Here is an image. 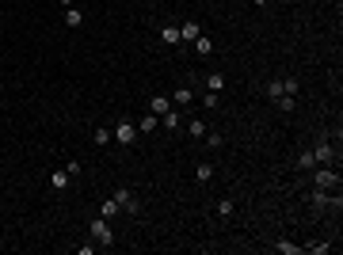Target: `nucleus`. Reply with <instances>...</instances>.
I'll return each mask as SVG.
<instances>
[{
	"mask_svg": "<svg viewBox=\"0 0 343 255\" xmlns=\"http://www.w3.org/2000/svg\"><path fill=\"white\" fill-rule=\"evenodd\" d=\"M111 137L122 145V149H130V145H137V137H141V134H137V122L134 118H122L119 126L111 130Z\"/></svg>",
	"mask_w": 343,
	"mask_h": 255,
	"instance_id": "1",
	"label": "nucleus"
},
{
	"mask_svg": "<svg viewBox=\"0 0 343 255\" xmlns=\"http://www.w3.org/2000/svg\"><path fill=\"white\" fill-rule=\"evenodd\" d=\"M335 183H339V171H335L332 164H324V168H317V175H313V187L335 190Z\"/></svg>",
	"mask_w": 343,
	"mask_h": 255,
	"instance_id": "2",
	"label": "nucleus"
},
{
	"mask_svg": "<svg viewBox=\"0 0 343 255\" xmlns=\"http://www.w3.org/2000/svg\"><path fill=\"white\" fill-rule=\"evenodd\" d=\"M313 156H317V164H339V153H335V145L328 141V137H320V141H317Z\"/></svg>",
	"mask_w": 343,
	"mask_h": 255,
	"instance_id": "3",
	"label": "nucleus"
},
{
	"mask_svg": "<svg viewBox=\"0 0 343 255\" xmlns=\"http://www.w3.org/2000/svg\"><path fill=\"white\" fill-rule=\"evenodd\" d=\"M92 240H99V247H107V244L115 240L111 221H107V217H95V221H92Z\"/></svg>",
	"mask_w": 343,
	"mask_h": 255,
	"instance_id": "4",
	"label": "nucleus"
},
{
	"mask_svg": "<svg viewBox=\"0 0 343 255\" xmlns=\"http://www.w3.org/2000/svg\"><path fill=\"white\" fill-rule=\"evenodd\" d=\"M111 198H115V202H119V206H122L126 213H137V210H141V202L134 198V190H130V187H119V190H115Z\"/></svg>",
	"mask_w": 343,
	"mask_h": 255,
	"instance_id": "5",
	"label": "nucleus"
},
{
	"mask_svg": "<svg viewBox=\"0 0 343 255\" xmlns=\"http://www.w3.org/2000/svg\"><path fill=\"white\" fill-rule=\"evenodd\" d=\"M313 206H317V210H324V206H335V210H339V195H332V190L317 187V190H313Z\"/></svg>",
	"mask_w": 343,
	"mask_h": 255,
	"instance_id": "6",
	"label": "nucleus"
},
{
	"mask_svg": "<svg viewBox=\"0 0 343 255\" xmlns=\"http://www.w3.org/2000/svg\"><path fill=\"white\" fill-rule=\"evenodd\" d=\"M160 126L164 130H180L183 126V111H180V107H168V111L160 114Z\"/></svg>",
	"mask_w": 343,
	"mask_h": 255,
	"instance_id": "7",
	"label": "nucleus"
},
{
	"mask_svg": "<svg viewBox=\"0 0 343 255\" xmlns=\"http://www.w3.org/2000/svg\"><path fill=\"white\" fill-rule=\"evenodd\" d=\"M198 34H202V23H198V19H187V23L180 27V42H195Z\"/></svg>",
	"mask_w": 343,
	"mask_h": 255,
	"instance_id": "8",
	"label": "nucleus"
},
{
	"mask_svg": "<svg viewBox=\"0 0 343 255\" xmlns=\"http://www.w3.org/2000/svg\"><path fill=\"white\" fill-rule=\"evenodd\" d=\"M160 42L180 46V23H164V27H160Z\"/></svg>",
	"mask_w": 343,
	"mask_h": 255,
	"instance_id": "9",
	"label": "nucleus"
},
{
	"mask_svg": "<svg viewBox=\"0 0 343 255\" xmlns=\"http://www.w3.org/2000/svg\"><path fill=\"white\" fill-rule=\"evenodd\" d=\"M195 53L198 57H210V53H214V38H210V34H198L195 38Z\"/></svg>",
	"mask_w": 343,
	"mask_h": 255,
	"instance_id": "10",
	"label": "nucleus"
},
{
	"mask_svg": "<svg viewBox=\"0 0 343 255\" xmlns=\"http://www.w3.org/2000/svg\"><path fill=\"white\" fill-rule=\"evenodd\" d=\"M69 179H73V175H69V171L53 168V171H50V187H53V190H65V187H69Z\"/></svg>",
	"mask_w": 343,
	"mask_h": 255,
	"instance_id": "11",
	"label": "nucleus"
},
{
	"mask_svg": "<svg viewBox=\"0 0 343 255\" xmlns=\"http://www.w3.org/2000/svg\"><path fill=\"white\" fill-rule=\"evenodd\" d=\"M156 126H160V118H156V114H153V111H149V114H145V118H137V134H153V130H156Z\"/></svg>",
	"mask_w": 343,
	"mask_h": 255,
	"instance_id": "12",
	"label": "nucleus"
},
{
	"mask_svg": "<svg viewBox=\"0 0 343 255\" xmlns=\"http://www.w3.org/2000/svg\"><path fill=\"white\" fill-rule=\"evenodd\" d=\"M168 107H172V99H168V95H153V103H149V111H153L156 118H160V114L168 111Z\"/></svg>",
	"mask_w": 343,
	"mask_h": 255,
	"instance_id": "13",
	"label": "nucleus"
},
{
	"mask_svg": "<svg viewBox=\"0 0 343 255\" xmlns=\"http://www.w3.org/2000/svg\"><path fill=\"white\" fill-rule=\"evenodd\" d=\"M119 213H122V206L115 202V198H107V202L99 206V217H107V221H111V217H119Z\"/></svg>",
	"mask_w": 343,
	"mask_h": 255,
	"instance_id": "14",
	"label": "nucleus"
},
{
	"mask_svg": "<svg viewBox=\"0 0 343 255\" xmlns=\"http://www.w3.org/2000/svg\"><path fill=\"white\" fill-rule=\"evenodd\" d=\"M80 23H84V12L69 4V8H65V27H80Z\"/></svg>",
	"mask_w": 343,
	"mask_h": 255,
	"instance_id": "15",
	"label": "nucleus"
},
{
	"mask_svg": "<svg viewBox=\"0 0 343 255\" xmlns=\"http://www.w3.org/2000/svg\"><path fill=\"white\" fill-rule=\"evenodd\" d=\"M191 99H195V92H191V88H180V92L172 95V107H187Z\"/></svg>",
	"mask_w": 343,
	"mask_h": 255,
	"instance_id": "16",
	"label": "nucleus"
},
{
	"mask_svg": "<svg viewBox=\"0 0 343 255\" xmlns=\"http://www.w3.org/2000/svg\"><path fill=\"white\" fill-rule=\"evenodd\" d=\"M195 179H198V183H210V179H214V164H198V168H195Z\"/></svg>",
	"mask_w": 343,
	"mask_h": 255,
	"instance_id": "17",
	"label": "nucleus"
},
{
	"mask_svg": "<svg viewBox=\"0 0 343 255\" xmlns=\"http://www.w3.org/2000/svg\"><path fill=\"white\" fill-rule=\"evenodd\" d=\"M225 88V77L221 73H210V77H206V92H221Z\"/></svg>",
	"mask_w": 343,
	"mask_h": 255,
	"instance_id": "18",
	"label": "nucleus"
},
{
	"mask_svg": "<svg viewBox=\"0 0 343 255\" xmlns=\"http://www.w3.org/2000/svg\"><path fill=\"white\" fill-rule=\"evenodd\" d=\"M92 141H95V145L103 149V145L111 141V130H107V126H95V130H92Z\"/></svg>",
	"mask_w": 343,
	"mask_h": 255,
	"instance_id": "19",
	"label": "nucleus"
},
{
	"mask_svg": "<svg viewBox=\"0 0 343 255\" xmlns=\"http://www.w3.org/2000/svg\"><path fill=\"white\" fill-rule=\"evenodd\" d=\"M187 134H191V137H206V122H202V118H191V122H187Z\"/></svg>",
	"mask_w": 343,
	"mask_h": 255,
	"instance_id": "20",
	"label": "nucleus"
},
{
	"mask_svg": "<svg viewBox=\"0 0 343 255\" xmlns=\"http://www.w3.org/2000/svg\"><path fill=\"white\" fill-rule=\"evenodd\" d=\"M298 168L301 171H313V168H317V156H313V153H301L298 156Z\"/></svg>",
	"mask_w": 343,
	"mask_h": 255,
	"instance_id": "21",
	"label": "nucleus"
},
{
	"mask_svg": "<svg viewBox=\"0 0 343 255\" xmlns=\"http://www.w3.org/2000/svg\"><path fill=\"white\" fill-rule=\"evenodd\" d=\"M274 247H278V251H282V255H301V251H305V247L290 244V240H278V244H274Z\"/></svg>",
	"mask_w": 343,
	"mask_h": 255,
	"instance_id": "22",
	"label": "nucleus"
},
{
	"mask_svg": "<svg viewBox=\"0 0 343 255\" xmlns=\"http://www.w3.org/2000/svg\"><path fill=\"white\" fill-rule=\"evenodd\" d=\"M233 210H237L233 198H221V202H217V217H233Z\"/></svg>",
	"mask_w": 343,
	"mask_h": 255,
	"instance_id": "23",
	"label": "nucleus"
},
{
	"mask_svg": "<svg viewBox=\"0 0 343 255\" xmlns=\"http://www.w3.org/2000/svg\"><path fill=\"white\" fill-rule=\"evenodd\" d=\"M294 107H298V99H294V95H278V111H286V114H290Z\"/></svg>",
	"mask_w": 343,
	"mask_h": 255,
	"instance_id": "24",
	"label": "nucleus"
},
{
	"mask_svg": "<svg viewBox=\"0 0 343 255\" xmlns=\"http://www.w3.org/2000/svg\"><path fill=\"white\" fill-rule=\"evenodd\" d=\"M267 95H271V99H278V95H286L282 80H271V84H267Z\"/></svg>",
	"mask_w": 343,
	"mask_h": 255,
	"instance_id": "25",
	"label": "nucleus"
},
{
	"mask_svg": "<svg viewBox=\"0 0 343 255\" xmlns=\"http://www.w3.org/2000/svg\"><path fill=\"white\" fill-rule=\"evenodd\" d=\"M282 88H286V95H298V92H301L298 77H286V80H282Z\"/></svg>",
	"mask_w": 343,
	"mask_h": 255,
	"instance_id": "26",
	"label": "nucleus"
},
{
	"mask_svg": "<svg viewBox=\"0 0 343 255\" xmlns=\"http://www.w3.org/2000/svg\"><path fill=\"white\" fill-rule=\"evenodd\" d=\"M206 145H210V149H221V134H217V130H206Z\"/></svg>",
	"mask_w": 343,
	"mask_h": 255,
	"instance_id": "27",
	"label": "nucleus"
},
{
	"mask_svg": "<svg viewBox=\"0 0 343 255\" xmlns=\"http://www.w3.org/2000/svg\"><path fill=\"white\" fill-rule=\"evenodd\" d=\"M202 107H217V92H206L202 95Z\"/></svg>",
	"mask_w": 343,
	"mask_h": 255,
	"instance_id": "28",
	"label": "nucleus"
},
{
	"mask_svg": "<svg viewBox=\"0 0 343 255\" xmlns=\"http://www.w3.org/2000/svg\"><path fill=\"white\" fill-rule=\"evenodd\" d=\"M252 4H256V8H263V4H271V0H252Z\"/></svg>",
	"mask_w": 343,
	"mask_h": 255,
	"instance_id": "29",
	"label": "nucleus"
}]
</instances>
